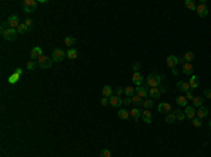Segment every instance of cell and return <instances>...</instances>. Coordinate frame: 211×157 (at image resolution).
<instances>
[{
  "label": "cell",
  "instance_id": "8d00e7d4",
  "mask_svg": "<svg viewBox=\"0 0 211 157\" xmlns=\"http://www.w3.org/2000/svg\"><path fill=\"white\" fill-rule=\"evenodd\" d=\"M173 112H176V119H177V121H183V119L186 118L184 117V114H182L179 110H173Z\"/></svg>",
  "mask_w": 211,
  "mask_h": 157
},
{
  "label": "cell",
  "instance_id": "74e56055",
  "mask_svg": "<svg viewBox=\"0 0 211 157\" xmlns=\"http://www.w3.org/2000/svg\"><path fill=\"white\" fill-rule=\"evenodd\" d=\"M193 125L196 126V128H201V119L200 118H193Z\"/></svg>",
  "mask_w": 211,
  "mask_h": 157
},
{
  "label": "cell",
  "instance_id": "681fc988",
  "mask_svg": "<svg viewBox=\"0 0 211 157\" xmlns=\"http://www.w3.org/2000/svg\"><path fill=\"white\" fill-rule=\"evenodd\" d=\"M172 73H173V74H177L179 72H177V70H176V69H172Z\"/></svg>",
  "mask_w": 211,
  "mask_h": 157
},
{
  "label": "cell",
  "instance_id": "ac0fdd59",
  "mask_svg": "<svg viewBox=\"0 0 211 157\" xmlns=\"http://www.w3.org/2000/svg\"><path fill=\"white\" fill-rule=\"evenodd\" d=\"M135 94L139 95L141 98H144V100H145V97L148 95V90H146L144 86H138L137 88H135Z\"/></svg>",
  "mask_w": 211,
  "mask_h": 157
},
{
  "label": "cell",
  "instance_id": "9a60e30c",
  "mask_svg": "<svg viewBox=\"0 0 211 157\" xmlns=\"http://www.w3.org/2000/svg\"><path fill=\"white\" fill-rule=\"evenodd\" d=\"M42 56V49L40 47H34L31 49V59H40Z\"/></svg>",
  "mask_w": 211,
  "mask_h": 157
},
{
  "label": "cell",
  "instance_id": "f1b7e54d",
  "mask_svg": "<svg viewBox=\"0 0 211 157\" xmlns=\"http://www.w3.org/2000/svg\"><path fill=\"white\" fill-rule=\"evenodd\" d=\"M132 104H135L137 107H139V105H142V104H144V98H141L139 95L135 94L134 97H132Z\"/></svg>",
  "mask_w": 211,
  "mask_h": 157
},
{
  "label": "cell",
  "instance_id": "52a82bcc",
  "mask_svg": "<svg viewBox=\"0 0 211 157\" xmlns=\"http://www.w3.org/2000/svg\"><path fill=\"white\" fill-rule=\"evenodd\" d=\"M108 100H110V105L114 107V108H120V107H121V104H122L121 97H118V95H111Z\"/></svg>",
  "mask_w": 211,
  "mask_h": 157
},
{
  "label": "cell",
  "instance_id": "ffe728a7",
  "mask_svg": "<svg viewBox=\"0 0 211 157\" xmlns=\"http://www.w3.org/2000/svg\"><path fill=\"white\" fill-rule=\"evenodd\" d=\"M196 115H197V118L203 119V118H205L207 115H208V110H207L205 107H200L198 110L196 111Z\"/></svg>",
  "mask_w": 211,
  "mask_h": 157
},
{
  "label": "cell",
  "instance_id": "277c9868",
  "mask_svg": "<svg viewBox=\"0 0 211 157\" xmlns=\"http://www.w3.org/2000/svg\"><path fill=\"white\" fill-rule=\"evenodd\" d=\"M52 58H48V56H45V55H42L38 59V65H40L42 69H51L52 67Z\"/></svg>",
  "mask_w": 211,
  "mask_h": 157
},
{
  "label": "cell",
  "instance_id": "44dd1931",
  "mask_svg": "<svg viewBox=\"0 0 211 157\" xmlns=\"http://www.w3.org/2000/svg\"><path fill=\"white\" fill-rule=\"evenodd\" d=\"M101 93H103V97L110 98V97L113 95V88H111V86H104L103 90H101Z\"/></svg>",
  "mask_w": 211,
  "mask_h": 157
},
{
  "label": "cell",
  "instance_id": "bcb514c9",
  "mask_svg": "<svg viewBox=\"0 0 211 157\" xmlns=\"http://www.w3.org/2000/svg\"><path fill=\"white\" fill-rule=\"evenodd\" d=\"M204 95H205L207 98H210V100H211V90H204Z\"/></svg>",
  "mask_w": 211,
  "mask_h": 157
},
{
  "label": "cell",
  "instance_id": "603a6c76",
  "mask_svg": "<svg viewBox=\"0 0 211 157\" xmlns=\"http://www.w3.org/2000/svg\"><path fill=\"white\" fill-rule=\"evenodd\" d=\"M141 114H142V112H139L138 108H132V110L130 111V117H132L134 121H138L139 118H141Z\"/></svg>",
  "mask_w": 211,
  "mask_h": 157
},
{
  "label": "cell",
  "instance_id": "5b68a950",
  "mask_svg": "<svg viewBox=\"0 0 211 157\" xmlns=\"http://www.w3.org/2000/svg\"><path fill=\"white\" fill-rule=\"evenodd\" d=\"M37 8V1L35 0H24L23 1V10L24 13H33Z\"/></svg>",
  "mask_w": 211,
  "mask_h": 157
},
{
  "label": "cell",
  "instance_id": "6da1fadb",
  "mask_svg": "<svg viewBox=\"0 0 211 157\" xmlns=\"http://www.w3.org/2000/svg\"><path fill=\"white\" fill-rule=\"evenodd\" d=\"M162 83V77L158 74V73H151L148 77H146V84L151 87H159Z\"/></svg>",
  "mask_w": 211,
  "mask_h": 157
},
{
  "label": "cell",
  "instance_id": "f6af8a7d",
  "mask_svg": "<svg viewBox=\"0 0 211 157\" xmlns=\"http://www.w3.org/2000/svg\"><path fill=\"white\" fill-rule=\"evenodd\" d=\"M122 93H124V88H122V87H118V88H117V94L115 95H118V97H121V94Z\"/></svg>",
  "mask_w": 211,
  "mask_h": 157
},
{
  "label": "cell",
  "instance_id": "8fae6325",
  "mask_svg": "<svg viewBox=\"0 0 211 157\" xmlns=\"http://www.w3.org/2000/svg\"><path fill=\"white\" fill-rule=\"evenodd\" d=\"M166 63H168V67H170V69H175V67L177 66V56H175V55L168 56V59H166Z\"/></svg>",
  "mask_w": 211,
  "mask_h": 157
},
{
  "label": "cell",
  "instance_id": "e575fe53",
  "mask_svg": "<svg viewBox=\"0 0 211 157\" xmlns=\"http://www.w3.org/2000/svg\"><path fill=\"white\" fill-rule=\"evenodd\" d=\"M100 157H111V151L108 149H101L100 151Z\"/></svg>",
  "mask_w": 211,
  "mask_h": 157
},
{
  "label": "cell",
  "instance_id": "7bdbcfd3",
  "mask_svg": "<svg viewBox=\"0 0 211 157\" xmlns=\"http://www.w3.org/2000/svg\"><path fill=\"white\" fill-rule=\"evenodd\" d=\"M108 102H110V100H108V98H106V97H103V98L100 100V104H101V105H107Z\"/></svg>",
  "mask_w": 211,
  "mask_h": 157
},
{
  "label": "cell",
  "instance_id": "484cf974",
  "mask_svg": "<svg viewBox=\"0 0 211 157\" xmlns=\"http://www.w3.org/2000/svg\"><path fill=\"white\" fill-rule=\"evenodd\" d=\"M142 107H144L145 110H151V108L154 107V100H152V98H145V100H144V104H142Z\"/></svg>",
  "mask_w": 211,
  "mask_h": 157
},
{
  "label": "cell",
  "instance_id": "836d02e7",
  "mask_svg": "<svg viewBox=\"0 0 211 157\" xmlns=\"http://www.w3.org/2000/svg\"><path fill=\"white\" fill-rule=\"evenodd\" d=\"M176 121V114H168L166 115V122L168 124H173Z\"/></svg>",
  "mask_w": 211,
  "mask_h": 157
},
{
  "label": "cell",
  "instance_id": "3957f363",
  "mask_svg": "<svg viewBox=\"0 0 211 157\" xmlns=\"http://www.w3.org/2000/svg\"><path fill=\"white\" fill-rule=\"evenodd\" d=\"M65 56H66L65 51L61 49V48H55V49L52 51V60H54V62H62Z\"/></svg>",
  "mask_w": 211,
  "mask_h": 157
},
{
  "label": "cell",
  "instance_id": "d4e9b609",
  "mask_svg": "<svg viewBox=\"0 0 211 157\" xmlns=\"http://www.w3.org/2000/svg\"><path fill=\"white\" fill-rule=\"evenodd\" d=\"M66 56H68V58H69V59H76V58H78V51H76V49H73V48H69V49H68V52H66Z\"/></svg>",
  "mask_w": 211,
  "mask_h": 157
},
{
  "label": "cell",
  "instance_id": "7dc6e473",
  "mask_svg": "<svg viewBox=\"0 0 211 157\" xmlns=\"http://www.w3.org/2000/svg\"><path fill=\"white\" fill-rule=\"evenodd\" d=\"M177 63H186V60H184V58H177Z\"/></svg>",
  "mask_w": 211,
  "mask_h": 157
},
{
  "label": "cell",
  "instance_id": "8992f818",
  "mask_svg": "<svg viewBox=\"0 0 211 157\" xmlns=\"http://www.w3.org/2000/svg\"><path fill=\"white\" fill-rule=\"evenodd\" d=\"M7 24H8V28H14V30H17V27L20 25V20H18V17L16 16V14H13V16L8 17L7 20Z\"/></svg>",
  "mask_w": 211,
  "mask_h": 157
},
{
  "label": "cell",
  "instance_id": "4dcf8cb0",
  "mask_svg": "<svg viewBox=\"0 0 211 157\" xmlns=\"http://www.w3.org/2000/svg\"><path fill=\"white\" fill-rule=\"evenodd\" d=\"M75 44H76V38H73V37H66L65 38V45H68L69 48H72Z\"/></svg>",
  "mask_w": 211,
  "mask_h": 157
},
{
  "label": "cell",
  "instance_id": "f546056e",
  "mask_svg": "<svg viewBox=\"0 0 211 157\" xmlns=\"http://www.w3.org/2000/svg\"><path fill=\"white\" fill-rule=\"evenodd\" d=\"M191 101H193V107H198V108L203 107V98L201 97H194Z\"/></svg>",
  "mask_w": 211,
  "mask_h": 157
},
{
  "label": "cell",
  "instance_id": "f907efd6",
  "mask_svg": "<svg viewBox=\"0 0 211 157\" xmlns=\"http://www.w3.org/2000/svg\"><path fill=\"white\" fill-rule=\"evenodd\" d=\"M208 126H210V129H211V121H210V124H208Z\"/></svg>",
  "mask_w": 211,
  "mask_h": 157
},
{
  "label": "cell",
  "instance_id": "83f0119b",
  "mask_svg": "<svg viewBox=\"0 0 211 157\" xmlns=\"http://www.w3.org/2000/svg\"><path fill=\"white\" fill-rule=\"evenodd\" d=\"M20 77H21V76H20V74H17L16 72H14V73L8 77V83H10V84H16L17 81L20 80Z\"/></svg>",
  "mask_w": 211,
  "mask_h": 157
},
{
  "label": "cell",
  "instance_id": "d6a6232c",
  "mask_svg": "<svg viewBox=\"0 0 211 157\" xmlns=\"http://www.w3.org/2000/svg\"><path fill=\"white\" fill-rule=\"evenodd\" d=\"M183 58H184V60H186L187 63H190L193 59H194V53H193V52H186Z\"/></svg>",
  "mask_w": 211,
  "mask_h": 157
},
{
  "label": "cell",
  "instance_id": "b9f144b4",
  "mask_svg": "<svg viewBox=\"0 0 211 157\" xmlns=\"http://www.w3.org/2000/svg\"><path fill=\"white\" fill-rule=\"evenodd\" d=\"M131 102H132V98H131V97H127L125 100H122V104H125V105H130Z\"/></svg>",
  "mask_w": 211,
  "mask_h": 157
},
{
  "label": "cell",
  "instance_id": "d590c367",
  "mask_svg": "<svg viewBox=\"0 0 211 157\" xmlns=\"http://www.w3.org/2000/svg\"><path fill=\"white\" fill-rule=\"evenodd\" d=\"M24 25L25 28H27V31H30V30H33V20H30V18H27L24 21Z\"/></svg>",
  "mask_w": 211,
  "mask_h": 157
},
{
  "label": "cell",
  "instance_id": "4fadbf2b",
  "mask_svg": "<svg viewBox=\"0 0 211 157\" xmlns=\"http://www.w3.org/2000/svg\"><path fill=\"white\" fill-rule=\"evenodd\" d=\"M176 88H177V90H180V91H184V93H187V91L190 90V84H189L187 81L180 80V81H177V84H176Z\"/></svg>",
  "mask_w": 211,
  "mask_h": 157
},
{
  "label": "cell",
  "instance_id": "cb8c5ba5",
  "mask_svg": "<svg viewBox=\"0 0 211 157\" xmlns=\"http://www.w3.org/2000/svg\"><path fill=\"white\" fill-rule=\"evenodd\" d=\"M176 104H177L179 107H187V100L184 95H179L177 98H176Z\"/></svg>",
  "mask_w": 211,
  "mask_h": 157
},
{
  "label": "cell",
  "instance_id": "5bb4252c",
  "mask_svg": "<svg viewBox=\"0 0 211 157\" xmlns=\"http://www.w3.org/2000/svg\"><path fill=\"white\" fill-rule=\"evenodd\" d=\"M132 81L137 84V87L142 86V83H144V76H142L139 72L138 73H134V74H132Z\"/></svg>",
  "mask_w": 211,
  "mask_h": 157
},
{
  "label": "cell",
  "instance_id": "7402d4cb",
  "mask_svg": "<svg viewBox=\"0 0 211 157\" xmlns=\"http://www.w3.org/2000/svg\"><path fill=\"white\" fill-rule=\"evenodd\" d=\"M117 115H118V118H121V119H128V118H130V111L124 110V108H120L118 112H117Z\"/></svg>",
  "mask_w": 211,
  "mask_h": 157
},
{
  "label": "cell",
  "instance_id": "7a4b0ae2",
  "mask_svg": "<svg viewBox=\"0 0 211 157\" xmlns=\"http://www.w3.org/2000/svg\"><path fill=\"white\" fill-rule=\"evenodd\" d=\"M17 30L14 28H7L6 31H1V35H3V38L6 39V41H16L17 39Z\"/></svg>",
  "mask_w": 211,
  "mask_h": 157
},
{
  "label": "cell",
  "instance_id": "ba28073f",
  "mask_svg": "<svg viewBox=\"0 0 211 157\" xmlns=\"http://www.w3.org/2000/svg\"><path fill=\"white\" fill-rule=\"evenodd\" d=\"M184 117L189 118V119H193V118H196V110L193 105H187V107H184Z\"/></svg>",
  "mask_w": 211,
  "mask_h": 157
},
{
  "label": "cell",
  "instance_id": "2e32d148",
  "mask_svg": "<svg viewBox=\"0 0 211 157\" xmlns=\"http://www.w3.org/2000/svg\"><path fill=\"white\" fill-rule=\"evenodd\" d=\"M193 70H194V67L191 66V63H184L183 65V69H182V72L184 73V74H187V76H193Z\"/></svg>",
  "mask_w": 211,
  "mask_h": 157
},
{
  "label": "cell",
  "instance_id": "f35d334b",
  "mask_svg": "<svg viewBox=\"0 0 211 157\" xmlns=\"http://www.w3.org/2000/svg\"><path fill=\"white\" fill-rule=\"evenodd\" d=\"M25 31H27V28H25L24 23H21L18 27H17V32H18V34H23V32H25Z\"/></svg>",
  "mask_w": 211,
  "mask_h": 157
},
{
  "label": "cell",
  "instance_id": "ab89813d",
  "mask_svg": "<svg viewBox=\"0 0 211 157\" xmlns=\"http://www.w3.org/2000/svg\"><path fill=\"white\" fill-rule=\"evenodd\" d=\"M139 69H141V63H139V62H137V63H134V65H132V70H134V73H138Z\"/></svg>",
  "mask_w": 211,
  "mask_h": 157
},
{
  "label": "cell",
  "instance_id": "d6986e66",
  "mask_svg": "<svg viewBox=\"0 0 211 157\" xmlns=\"http://www.w3.org/2000/svg\"><path fill=\"white\" fill-rule=\"evenodd\" d=\"M158 111H159V112H170L172 111L170 104H168V102H161V104L158 105Z\"/></svg>",
  "mask_w": 211,
  "mask_h": 157
},
{
  "label": "cell",
  "instance_id": "7c38bea8",
  "mask_svg": "<svg viewBox=\"0 0 211 157\" xmlns=\"http://www.w3.org/2000/svg\"><path fill=\"white\" fill-rule=\"evenodd\" d=\"M141 117H142V119H144V122L145 124H152V119H154V117H152V112L149 110H145L142 114H141Z\"/></svg>",
  "mask_w": 211,
  "mask_h": 157
},
{
  "label": "cell",
  "instance_id": "e0dca14e",
  "mask_svg": "<svg viewBox=\"0 0 211 157\" xmlns=\"http://www.w3.org/2000/svg\"><path fill=\"white\" fill-rule=\"evenodd\" d=\"M189 84H190V88H197L198 84H200V77L193 74V76L190 77V80H189Z\"/></svg>",
  "mask_w": 211,
  "mask_h": 157
},
{
  "label": "cell",
  "instance_id": "4316f807",
  "mask_svg": "<svg viewBox=\"0 0 211 157\" xmlns=\"http://www.w3.org/2000/svg\"><path fill=\"white\" fill-rule=\"evenodd\" d=\"M124 94L127 95V97H131V98H132V97L135 95V88H132L131 86L125 87V88H124Z\"/></svg>",
  "mask_w": 211,
  "mask_h": 157
},
{
  "label": "cell",
  "instance_id": "60d3db41",
  "mask_svg": "<svg viewBox=\"0 0 211 157\" xmlns=\"http://www.w3.org/2000/svg\"><path fill=\"white\" fill-rule=\"evenodd\" d=\"M27 69H28V70H34V69H35V63H34L33 60L27 62Z\"/></svg>",
  "mask_w": 211,
  "mask_h": 157
},
{
  "label": "cell",
  "instance_id": "c3c4849f",
  "mask_svg": "<svg viewBox=\"0 0 211 157\" xmlns=\"http://www.w3.org/2000/svg\"><path fill=\"white\" fill-rule=\"evenodd\" d=\"M16 73H17V74H20V76H21V74H23V70H21V69L18 67V69H16Z\"/></svg>",
  "mask_w": 211,
  "mask_h": 157
},
{
  "label": "cell",
  "instance_id": "9c48e42d",
  "mask_svg": "<svg viewBox=\"0 0 211 157\" xmlns=\"http://www.w3.org/2000/svg\"><path fill=\"white\" fill-rule=\"evenodd\" d=\"M196 11H197V14H198L200 17H205L207 14H208V7L205 6V3H201V4L197 6Z\"/></svg>",
  "mask_w": 211,
  "mask_h": 157
},
{
  "label": "cell",
  "instance_id": "30bf717a",
  "mask_svg": "<svg viewBox=\"0 0 211 157\" xmlns=\"http://www.w3.org/2000/svg\"><path fill=\"white\" fill-rule=\"evenodd\" d=\"M148 94L151 95V98L152 100H158L161 95H162V93H161V90H159V87H152V88H149L148 90Z\"/></svg>",
  "mask_w": 211,
  "mask_h": 157
},
{
  "label": "cell",
  "instance_id": "1f68e13d",
  "mask_svg": "<svg viewBox=\"0 0 211 157\" xmlns=\"http://www.w3.org/2000/svg\"><path fill=\"white\" fill-rule=\"evenodd\" d=\"M184 6H186L189 10H196V8H197V6H196V3L193 0H186V1H184Z\"/></svg>",
  "mask_w": 211,
  "mask_h": 157
},
{
  "label": "cell",
  "instance_id": "ee69618b",
  "mask_svg": "<svg viewBox=\"0 0 211 157\" xmlns=\"http://www.w3.org/2000/svg\"><path fill=\"white\" fill-rule=\"evenodd\" d=\"M184 97H186V100H187V101H189V100H193V98H194V95L191 94L190 91H187V93H186V95H184Z\"/></svg>",
  "mask_w": 211,
  "mask_h": 157
}]
</instances>
